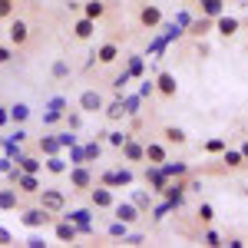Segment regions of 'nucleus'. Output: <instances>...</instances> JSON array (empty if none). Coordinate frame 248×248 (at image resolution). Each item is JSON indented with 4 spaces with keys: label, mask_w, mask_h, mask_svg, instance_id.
Instances as JSON below:
<instances>
[{
    "label": "nucleus",
    "mask_w": 248,
    "mask_h": 248,
    "mask_svg": "<svg viewBox=\"0 0 248 248\" xmlns=\"http://www.w3.org/2000/svg\"><path fill=\"white\" fill-rule=\"evenodd\" d=\"M37 205H43L50 215H63L66 212V192L57 189V186H46V189L37 192Z\"/></svg>",
    "instance_id": "nucleus-1"
},
{
    "label": "nucleus",
    "mask_w": 248,
    "mask_h": 248,
    "mask_svg": "<svg viewBox=\"0 0 248 248\" xmlns=\"http://www.w3.org/2000/svg\"><path fill=\"white\" fill-rule=\"evenodd\" d=\"M7 23H10V27H7V43H10L14 50H23V46L30 43V37H33V27L23 17H10Z\"/></svg>",
    "instance_id": "nucleus-2"
},
{
    "label": "nucleus",
    "mask_w": 248,
    "mask_h": 248,
    "mask_svg": "<svg viewBox=\"0 0 248 248\" xmlns=\"http://www.w3.org/2000/svg\"><path fill=\"white\" fill-rule=\"evenodd\" d=\"M53 218H57V215H50L43 205H27V209H20V225H23V229H46V225H53Z\"/></svg>",
    "instance_id": "nucleus-3"
},
{
    "label": "nucleus",
    "mask_w": 248,
    "mask_h": 248,
    "mask_svg": "<svg viewBox=\"0 0 248 248\" xmlns=\"http://www.w3.org/2000/svg\"><path fill=\"white\" fill-rule=\"evenodd\" d=\"M66 175H70V192H90L96 182V175L90 172L86 162H77L73 169H66Z\"/></svg>",
    "instance_id": "nucleus-4"
},
{
    "label": "nucleus",
    "mask_w": 248,
    "mask_h": 248,
    "mask_svg": "<svg viewBox=\"0 0 248 248\" xmlns=\"http://www.w3.org/2000/svg\"><path fill=\"white\" fill-rule=\"evenodd\" d=\"M99 182L109 186V189H123V186H133L136 182V172L129 166H113V169H106L99 175Z\"/></svg>",
    "instance_id": "nucleus-5"
},
{
    "label": "nucleus",
    "mask_w": 248,
    "mask_h": 248,
    "mask_svg": "<svg viewBox=\"0 0 248 248\" xmlns=\"http://www.w3.org/2000/svg\"><path fill=\"white\" fill-rule=\"evenodd\" d=\"M136 20H139V27H142V30H159V27H162V20H166V14H162V7H159V3H142V7H139V14H136Z\"/></svg>",
    "instance_id": "nucleus-6"
},
{
    "label": "nucleus",
    "mask_w": 248,
    "mask_h": 248,
    "mask_svg": "<svg viewBox=\"0 0 248 248\" xmlns=\"http://www.w3.org/2000/svg\"><path fill=\"white\" fill-rule=\"evenodd\" d=\"M10 182L17 186L20 195H37L43 186H40V175H33V172H20V169H10Z\"/></svg>",
    "instance_id": "nucleus-7"
},
{
    "label": "nucleus",
    "mask_w": 248,
    "mask_h": 248,
    "mask_svg": "<svg viewBox=\"0 0 248 248\" xmlns=\"http://www.w3.org/2000/svg\"><path fill=\"white\" fill-rule=\"evenodd\" d=\"M103 106H106V96L99 93V90H83V93L77 96V109L79 113H103Z\"/></svg>",
    "instance_id": "nucleus-8"
},
{
    "label": "nucleus",
    "mask_w": 248,
    "mask_h": 248,
    "mask_svg": "<svg viewBox=\"0 0 248 248\" xmlns=\"http://www.w3.org/2000/svg\"><path fill=\"white\" fill-rule=\"evenodd\" d=\"M212 30H215L222 40H232L238 30H242V20H238V17H229V14H218V17L212 20Z\"/></svg>",
    "instance_id": "nucleus-9"
},
{
    "label": "nucleus",
    "mask_w": 248,
    "mask_h": 248,
    "mask_svg": "<svg viewBox=\"0 0 248 248\" xmlns=\"http://www.w3.org/2000/svg\"><path fill=\"white\" fill-rule=\"evenodd\" d=\"M113 202H116L113 189H109V186H103V182H99V186L93 182V189H90V205H93V209L109 212V209H113Z\"/></svg>",
    "instance_id": "nucleus-10"
},
{
    "label": "nucleus",
    "mask_w": 248,
    "mask_h": 248,
    "mask_svg": "<svg viewBox=\"0 0 248 248\" xmlns=\"http://www.w3.org/2000/svg\"><path fill=\"white\" fill-rule=\"evenodd\" d=\"M119 155H123V162L126 166H136V162H146V149H142V142L139 139H126L123 146H119Z\"/></svg>",
    "instance_id": "nucleus-11"
},
{
    "label": "nucleus",
    "mask_w": 248,
    "mask_h": 248,
    "mask_svg": "<svg viewBox=\"0 0 248 248\" xmlns=\"http://www.w3.org/2000/svg\"><path fill=\"white\" fill-rule=\"evenodd\" d=\"M155 93L162 96V99H175V93H179V79H175V73L162 70V73L155 77Z\"/></svg>",
    "instance_id": "nucleus-12"
},
{
    "label": "nucleus",
    "mask_w": 248,
    "mask_h": 248,
    "mask_svg": "<svg viewBox=\"0 0 248 248\" xmlns=\"http://www.w3.org/2000/svg\"><path fill=\"white\" fill-rule=\"evenodd\" d=\"M142 149H146V162H149V166H162V162L169 159V146H166V142H159V139L142 142Z\"/></svg>",
    "instance_id": "nucleus-13"
},
{
    "label": "nucleus",
    "mask_w": 248,
    "mask_h": 248,
    "mask_svg": "<svg viewBox=\"0 0 248 248\" xmlns=\"http://www.w3.org/2000/svg\"><path fill=\"white\" fill-rule=\"evenodd\" d=\"M109 212H113L119 222H126V225H136V222L142 218V212L136 209L133 202H113V209H109Z\"/></svg>",
    "instance_id": "nucleus-14"
},
{
    "label": "nucleus",
    "mask_w": 248,
    "mask_h": 248,
    "mask_svg": "<svg viewBox=\"0 0 248 248\" xmlns=\"http://www.w3.org/2000/svg\"><path fill=\"white\" fill-rule=\"evenodd\" d=\"M116 60H119V43L116 40H106V43L96 46V63L99 66H113Z\"/></svg>",
    "instance_id": "nucleus-15"
},
{
    "label": "nucleus",
    "mask_w": 248,
    "mask_h": 248,
    "mask_svg": "<svg viewBox=\"0 0 248 248\" xmlns=\"http://www.w3.org/2000/svg\"><path fill=\"white\" fill-rule=\"evenodd\" d=\"M53 235H57V242H66V245H70V242L79 238V229L70 222V218H60V222L53 218Z\"/></svg>",
    "instance_id": "nucleus-16"
},
{
    "label": "nucleus",
    "mask_w": 248,
    "mask_h": 248,
    "mask_svg": "<svg viewBox=\"0 0 248 248\" xmlns=\"http://www.w3.org/2000/svg\"><path fill=\"white\" fill-rule=\"evenodd\" d=\"M79 14L99 23V20H103L106 14H109V3H106V0H83V7H79Z\"/></svg>",
    "instance_id": "nucleus-17"
},
{
    "label": "nucleus",
    "mask_w": 248,
    "mask_h": 248,
    "mask_svg": "<svg viewBox=\"0 0 248 248\" xmlns=\"http://www.w3.org/2000/svg\"><path fill=\"white\" fill-rule=\"evenodd\" d=\"M162 195H166V202H169V205H175V209H179V205L186 202V182H182V179H175V182H166Z\"/></svg>",
    "instance_id": "nucleus-18"
},
{
    "label": "nucleus",
    "mask_w": 248,
    "mask_h": 248,
    "mask_svg": "<svg viewBox=\"0 0 248 248\" xmlns=\"http://www.w3.org/2000/svg\"><path fill=\"white\" fill-rule=\"evenodd\" d=\"M20 202H23V195L17 192V186H14V182H10V189H0V209H3V212L20 209Z\"/></svg>",
    "instance_id": "nucleus-19"
},
{
    "label": "nucleus",
    "mask_w": 248,
    "mask_h": 248,
    "mask_svg": "<svg viewBox=\"0 0 248 248\" xmlns=\"http://www.w3.org/2000/svg\"><path fill=\"white\" fill-rule=\"evenodd\" d=\"M90 215H93V205L90 209H73V212H63V218H70L73 225L79 229V235L83 232H90Z\"/></svg>",
    "instance_id": "nucleus-20"
},
{
    "label": "nucleus",
    "mask_w": 248,
    "mask_h": 248,
    "mask_svg": "<svg viewBox=\"0 0 248 248\" xmlns=\"http://www.w3.org/2000/svg\"><path fill=\"white\" fill-rule=\"evenodd\" d=\"M195 3H199V14H202V17L215 20L218 14H225V3H229V0H195Z\"/></svg>",
    "instance_id": "nucleus-21"
},
{
    "label": "nucleus",
    "mask_w": 248,
    "mask_h": 248,
    "mask_svg": "<svg viewBox=\"0 0 248 248\" xmlns=\"http://www.w3.org/2000/svg\"><path fill=\"white\" fill-rule=\"evenodd\" d=\"M73 37H77V40H93L96 37V20L79 17L77 23H73Z\"/></svg>",
    "instance_id": "nucleus-22"
},
{
    "label": "nucleus",
    "mask_w": 248,
    "mask_h": 248,
    "mask_svg": "<svg viewBox=\"0 0 248 248\" xmlns=\"http://www.w3.org/2000/svg\"><path fill=\"white\" fill-rule=\"evenodd\" d=\"M103 113H106L109 123H123V119L129 116V109H126V103H123V99H113V103H106V106H103Z\"/></svg>",
    "instance_id": "nucleus-23"
},
{
    "label": "nucleus",
    "mask_w": 248,
    "mask_h": 248,
    "mask_svg": "<svg viewBox=\"0 0 248 248\" xmlns=\"http://www.w3.org/2000/svg\"><path fill=\"white\" fill-rule=\"evenodd\" d=\"M162 139H166L169 146H186V142H189V133H186L182 126H162Z\"/></svg>",
    "instance_id": "nucleus-24"
},
{
    "label": "nucleus",
    "mask_w": 248,
    "mask_h": 248,
    "mask_svg": "<svg viewBox=\"0 0 248 248\" xmlns=\"http://www.w3.org/2000/svg\"><path fill=\"white\" fill-rule=\"evenodd\" d=\"M43 169L50 172V175H66L70 166H66V159H63L60 153H53V155H46V159H43Z\"/></svg>",
    "instance_id": "nucleus-25"
},
{
    "label": "nucleus",
    "mask_w": 248,
    "mask_h": 248,
    "mask_svg": "<svg viewBox=\"0 0 248 248\" xmlns=\"http://www.w3.org/2000/svg\"><path fill=\"white\" fill-rule=\"evenodd\" d=\"M17 169H20V172H33V175H40V172H43V162H40L37 155H23V153H20V155H17Z\"/></svg>",
    "instance_id": "nucleus-26"
},
{
    "label": "nucleus",
    "mask_w": 248,
    "mask_h": 248,
    "mask_svg": "<svg viewBox=\"0 0 248 248\" xmlns=\"http://www.w3.org/2000/svg\"><path fill=\"white\" fill-rule=\"evenodd\" d=\"M63 146H60V139L57 136H40L37 139V153L40 155H53V153H60Z\"/></svg>",
    "instance_id": "nucleus-27"
},
{
    "label": "nucleus",
    "mask_w": 248,
    "mask_h": 248,
    "mask_svg": "<svg viewBox=\"0 0 248 248\" xmlns=\"http://www.w3.org/2000/svg\"><path fill=\"white\" fill-rule=\"evenodd\" d=\"M218 155H222V162H225L229 169H242V166H245V153H238V149H229V146H225Z\"/></svg>",
    "instance_id": "nucleus-28"
},
{
    "label": "nucleus",
    "mask_w": 248,
    "mask_h": 248,
    "mask_svg": "<svg viewBox=\"0 0 248 248\" xmlns=\"http://www.w3.org/2000/svg\"><path fill=\"white\" fill-rule=\"evenodd\" d=\"M7 113H10V123L23 126V123L30 119V106H27V103H14V106H7Z\"/></svg>",
    "instance_id": "nucleus-29"
},
{
    "label": "nucleus",
    "mask_w": 248,
    "mask_h": 248,
    "mask_svg": "<svg viewBox=\"0 0 248 248\" xmlns=\"http://www.w3.org/2000/svg\"><path fill=\"white\" fill-rule=\"evenodd\" d=\"M209 30H212V20H209V17H202V14H199V20H195V23H192V27H189V37H195V40H199V37H205Z\"/></svg>",
    "instance_id": "nucleus-30"
},
{
    "label": "nucleus",
    "mask_w": 248,
    "mask_h": 248,
    "mask_svg": "<svg viewBox=\"0 0 248 248\" xmlns=\"http://www.w3.org/2000/svg\"><path fill=\"white\" fill-rule=\"evenodd\" d=\"M195 218H199L202 225H212V222H215V209H212V202H202L199 212H195Z\"/></svg>",
    "instance_id": "nucleus-31"
},
{
    "label": "nucleus",
    "mask_w": 248,
    "mask_h": 248,
    "mask_svg": "<svg viewBox=\"0 0 248 248\" xmlns=\"http://www.w3.org/2000/svg\"><path fill=\"white\" fill-rule=\"evenodd\" d=\"M10 17H17V0H0V23H7Z\"/></svg>",
    "instance_id": "nucleus-32"
},
{
    "label": "nucleus",
    "mask_w": 248,
    "mask_h": 248,
    "mask_svg": "<svg viewBox=\"0 0 248 248\" xmlns=\"http://www.w3.org/2000/svg\"><path fill=\"white\" fill-rule=\"evenodd\" d=\"M103 139H106V142H109L113 149H119V146H123V142L129 139V133H123V129H113V133H103Z\"/></svg>",
    "instance_id": "nucleus-33"
},
{
    "label": "nucleus",
    "mask_w": 248,
    "mask_h": 248,
    "mask_svg": "<svg viewBox=\"0 0 248 248\" xmlns=\"http://www.w3.org/2000/svg\"><path fill=\"white\" fill-rule=\"evenodd\" d=\"M106 235H109V238H126V235H129V225H126V222H119V218H116L113 225H109V229H106Z\"/></svg>",
    "instance_id": "nucleus-34"
},
{
    "label": "nucleus",
    "mask_w": 248,
    "mask_h": 248,
    "mask_svg": "<svg viewBox=\"0 0 248 248\" xmlns=\"http://www.w3.org/2000/svg\"><path fill=\"white\" fill-rule=\"evenodd\" d=\"M99 155H103V146H99V142H86V149H83V159H86V162H93V159H99Z\"/></svg>",
    "instance_id": "nucleus-35"
},
{
    "label": "nucleus",
    "mask_w": 248,
    "mask_h": 248,
    "mask_svg": "<svg viewBox=\"0 0 248 248\" xmlns=\"http://www.w3.org/2000/svg\"><path fill=\"white\" fill-rule=\"evenodd\" d=\"M60 116H63V109H60V103H53V106H50V113L43 116V126H53V123H60Z\"/></svg>",
    "instance_id": "nucleus-36"
},
{
    "label": "nucleus",
    "mask_w": 248,
    "mask_h": 248,
    "mask_svg": "<svg viewBox=\"0 0 248 248\" xmlns=\"http://www.w3.org/2000/svg\"><path fill=\"white\" fill-rule=\"evenodd\" d=\"M14 57H17V50H14L10 43H0V66H7Z\"/></svg>",
    "instance_id": "nucleus-37"
},
{
    "label": "nucleus",
    "mask_w": 248,
    "mask_h": 248,
    "mask_svg": "<svg viewBox=\"0 0 248 248\" xmlns=\"http://www.w3.org/2000/svg\"><path fill=\"white\" fill-rule=\"evenodd\" d=\"M225 146H229L225 139H209V142H205L202 149H205V153H212V155H218V153H222V149H225Z\"/></svg>",
    "instance_id": "nucleus-38"
},
{
    "label": "nucleus",
    "mask_w": 248,
    "mask_h": 248,
    "mask_svg": "<svg viewBox=\"0 0 248 248\" xmlns=\"http://www.w3.org/2000/svg\"><path fill=\"white\" fill-rule=\"evenodd\" d=\"M202 242H205V245H212V248H215V245H222V238H218V232H212L209 225H205V232H202Z\"/></svg>",
    "instance_id": "nucleus-39"
},
{
    "label": "nucleus",
    "mask_w": 248,
    "mask_h": 248,
    "mask_svg": "<svg viewBox=\"0 0 248 248\" xmlns=\"http://www.w3.org/2000/svg\"><path fill=\"white\" fill-rule=\"evenodd\" d=\"M66 77H70V66H66L63 60H57V63H53V79H66Z\"/></svg>",
    "instance_id": "nucleus-40"
},
{
    "label": "nucleus",
    "mask_w": 248,
    "mask_h": 248,
    "mask_svg": "<svg viewBox=\"0 0 248 248\" xmlns=\"http://www.w3.org/2000/svg\"><path fill=\"white\" fill-rule=\"evenodd\" d=\"M79 123H83V116H79V113H66V129H73V133H77Z\"/></svg>",
    "instance_id": "nucleus-41"
},
{
    "label": "nucleus",
    "mask_w": 248,
    "mask_h": 248,
    "mask_svg": "<svg viewBox=\"0 0 248 248\" xmlns=\"http://www.w3.org/2000/svg\"><path fill=\"white\" fill-rule=\"evenodd\" d=\"M57 139H60V146H73V142H77L73 129H66V133H57Z\"/></svg>",
    "instance_id": "nucleus-42"
},
{
    "label": "nucleus",
    "mask_w": 248,
    "mask_h": 248,
    "mask_svg": "<svg viewBox=\"0 0 248 248\" xmlns=\"http://www.w3.org/2000/svg\"><path fill=\"white\" fill-rule=\"evenodd\" d=\"M139 73H142V60L133 57V60H129V77H139Z\"/></svg>",
    "instance_id": "nucleus-43"
},
{
    "label": "nucleus",
    "mask_w": 248,
    "mask_h": 248,
    "mask_svg": "<svg viewBox=\"0 0 248 248\" xmlns=\"http://www.w3.org/2000/svg\"><path fill=\"white\" fill-rule=\"evenodd\" d=\"M126 83H129V73H119V77L113 79V90H116V93H119V90H123Z\"/></svg>",
    "instance_id": "nucleus-44"
},
{
    "label": "nucleus",
    "mask_w": 248,
    "mask_h": 248,
    "mask_svg": "<svg viewBox=\"0 0 248 248\" xmlns=\"http://www.w3.org/2000/svg\"><path fill=\"white\" fill-rule=\"evenodd\" d=\"M23 245H27V248H43V245H46V242H43V238H40V235H30V238H27V242H23Z\"/></svg>",
    "instance_id": "nucleus-45"
},
{
    "label": "nucleus",
    "mask_w": 248,
    "mask_h": 248,
    "mask_svg": "<svg viewBox=\"0 0 248 248\" xmlns=\"http://www.w3.org/2000/svg\"><path fill=\"white\" fill-rule=\"evenodd\" d=\"M10 242H14V235H10L7 229H0V245H10Z\"/></svg>",
    "instance_id": "nucleus-46"
},
{
    "label": "nucleus",
    "mask_w": 248,
    "mask_h": 248,
    "mask_svg": "<svg viewBox=\"0 0 248 248\" xmlns=\"http://www.w3.org/2000/svg\"><path fill=\"white\" fill-rule=\"evenodd\" d=\"M14 169V159H0V172H10Z\"/></svg>",
    "instance_id": "nucleus-47"
},
{
    "label": "nucleus",
    "mask_w": 248,
    "mask_h": 248,
    "mask_svg": "<svg viewBox=\"0 0 248 248\" xmlns=\"http://www.w3.org/2000/svg\"><path fill=\"white\" fill-rule=\"evenodd\" d=\"M3 123H10V113H7V106H0V126Z\"/></svg>",
    "instance_id": "nucleus-48"
},
{
    "label": "nucleus",
    "mask_w": 248,
    "mask_h": 248,
    "mask_svg": "<svg viewBox=\"0 0 248 248\" xmlns=\"http://www.w3.org/2000/svg\"><path fill=\"white\" fill-rule=\"evenodd\" d=\"M242 195H245V199H248V186H245V189H242Z\"/></svg>",
    "instance_id": "nucleus-49"
},
{
    "label": "nucleus",
    "mask_w": 248,
    "mask_h": 248,
    "mask_svg": "<svg viewBox=\"0 0 248 248\" xmlns=\"http://www.w3.org/2000/svg\"><path fill=\"white\" fill-rule=\"evenodd\" d=\"M0 149H3V136H0Z\"/></svg>",
    "instance_id": "nucleus-50"
}]
</instances>
